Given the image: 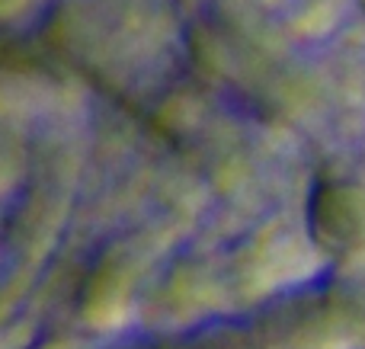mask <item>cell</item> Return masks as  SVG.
<instances>
[{
	"label": "cell",
	"instance_id": "3",
	"mask_svg": "<svg viewBox=\"0 0 365 349\" xmlns=\"http://www.w3.org/2000/svg\"><path fill=\"white\" fill-rule=\"evenodd\" d=\"M182 16V23H192V19L205 16L212 10H221V6H231V4H240V0H173Z\"/></svg>",
	"mask_w": 365,
	"mask_h": 349
},
{
	"label": "cell",
	"instance_id": "2",
	"mask_svg": "<svg viewBox=\"0 0 365 349\" xmlns=\"http://www.w3.org/2000/svg\"><path fill=\"white\" fill-rule=\"evenodd\" d=\"M48 4H51V0H0V29L19 23L23 16H32V13H38V16H42Z\"/></svg>",
	"mask_w": 365,
	"mask_h": 349
},
{
	"label": "cell",
	"instance_id": "1",
	"mask_svg": "<svg viewBox=\"0 0 365 349\" xmlns=\"http://www.w3.org/2000/svg\"><path fill=\"white\" fill-rule=\"evenodd\" d=\"M38 45L113 106L145 109L182 74L186 23L173 0H51Z\"/></svg>",
	"mask_w": 365,
	"mask_h": 349
}]
</instances>
